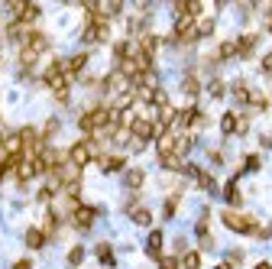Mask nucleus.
Instances as JSON below:
<instances>
[{
  "mask_svg": "<svg viewBox=\"0 0 272 269\" xmlns=\"http://www.w3.org/2000/svg\"><path fill=\"white\" fill-rule=\"evenodd\" d=\"M43 85L52 91V98L58 104H68V98H72V81L65 78V68H62V59H52L43 71Z\"/></svg>",
  "mask_w": 272,
  "mask_h": 269,
  "instance_id": "nucleus-2",
  "label": "nucleus"
},
{
  "mask_svg": "<svg viewBox=\"0 0 272 269\" xmlns=\"http://www.w3.org/2000/svg\"><path fill=\"white\" fill-rule=\"evenodd\" d=\"M97 165H100V172H107V175L127 172V156H123V152H104V156L97 159Z\"/></svg>",
  "mask_w": 272,
  "mask_h": 269,
  "instance_id": "nucleus-12",
  "label": "nucleus"
},
{
  "mask_svg": "<svg viewBox=\"0 0 272 269\" xmlns=\"http://www.w3.org/2000/svg\"><path fill=\"white\" fill-rule=\"evenodd\" d=\"M136 49H139V55H146V59H153L156 55V49H159V36L149 29V33H139L136 39Z\"/></svg>",
  "mask_w": 272,
  "mask_h": 269,
  "instance_id": "nucleus-18",
  "label": "nucleus"
},
{
  "mask_svg": "<svg viewBox=\"0 0 272 269\" xmlns=\"http://www.w3.org/2000/svg\"><path fill=\"white\" fill-rule=\"evenodd\" d=\"M207 91H211V98H224L227 94V85H224V81H220V78H211V85H207Z\"/></svg>",
  "mask_w": 272,
  "mask_h": 269,
  "instance_id": "nucleus-38",
  "label": "nucleus"
},
{
  "mask_svg": "<svg viewBox=\"0 0 272 269\" xmlns=\"http://www.w3.org/2000/svg\"><path fill=\"white\" fill-rule=\"evenodd\" d=\"M181 91H185V94H188L191 101H195V98L201 94V78L195 75V71H188V75L181 78Z\"/></svg>",
  "mask_w": 272,
  "mask_h": 269,
  "instance_id": "nucleus-23",
  "label": "nucleus"
},
{
  "mask_svg": "<svg viewBox=\"0 0 272 269\" xmlns=\"http://www.w3.org/2000/svg\"><path fill=\"white\" fill-rule=\"evenodd\" d=\"M249 133V113H237V137H246Z\"/></svg>",
  "mask_w": 272,
  "mask_h": 269,
  "instance_id": "nucleus-39",
  "label": "nucleus"
},
{
  "mask_svg": "<svg viewBox=\"0 0 272 269\" xmlns=\"http://www.w3.org/2000/svg\"><path fill=\"white\" fill-rule=\"evenodd\" d=\"M214 29H217V20H214V16H201L198 23H195V33H198V39H207V36H214Z\"/></svg>",
  "mask_w": 272,
  "mask_h": 269,
  "instance_id": "nucleus-25",
  "label": "nucleus"
},
{
  "mask_svg": "<svg viewBox=\"0 0 272 269\" xmlns=\"http://www.w3.org/2000/svg\"><path fill=\"white\" fill-rule=\"evenodd\" d=\"M7 13L13 23H23V26H33L39 16H43V10H39L36 4H26V0H10L7 4Z\"/></svg>",
  "mask_w": 272,
  "mask_h": 269,
  "instance_id": "nucleus-6",
  "label": "nucleus"
},
{
  "mask_svg": "<svg viewBox=\"0 0 272 269\" xmlns=\"http://www.w3.org/2000/svg\"><path fill=\"white\" fill-rule=\"evenodd\" d=\"M94 256H97V263H100V266H107V269H114V266H117V260H114V246H110L107 240H100V243L94 246Z\"/></svg>",
  "mask_w": 272,
  "mask_h": 269,
  "instance_id": "nucleus-19",
  "label": "nucleus"
},
{
  "mask_svg": "<svg viewBox=\"0 0 272 269\" xmlns=\"http://www.w3.org/2000/svg\"><path fill=\"white\" fill-rule=\"evenodd\" d=\"M230 94H234L237 104H249V94H253V88L246 85V78H237L234 85H230Z\"/></svg>",
  "mask_w": 272,
  "mask_h": 269,
  "instance_id": "nucleus-20",
  "label": "nucleus"
},
{
  "mask_svg": "<svg viewBox=\"0 0 272 269\" xmlns=\"http://www.w3.org/2000/svg\"><path fill=\"white\" fill-rule=\"evenodd\" d=\"M224 198H227L230 208H237V211H240V204H243V195H240V188H237V182H234V179L224 185Z\"/></svg>",
  "mask_w": 272,
  "mask_h": 269,
  "instance_id": "nucleus-26",
  "label": "nucleus"
},
{
  "mask_svg": "<svg viewBox=\"0 0 272 269\" xmlns=\"http://www.w3.org/2000/svg\"><path fill=\"white\" fill-rule=\"evenodd\" d=\"M162 243H165V234L162 230H159V227H156V230H149V237H146V256H149V260H162Z\"/></svg>",
  "mask_w": 272,
  "mask_h": 269,
  "instance_id": "nucleus-15",
  "label": "nucleus"
},
{
  "mask_svg": "<svg viewBox=\"0 0 272 269\" xmlns=\"http://www.w3.org/2000/svg\"><path fill=\"white\" fill-rule=\"evenodd\" d=\"M214 269H234V263H227V260H224V263H217Z\"/></svg>",
  "mask_w": 272,
  "mask_h": 269,
  "instance_id": "nucleus-46",
  "label": "nucleus"
},
{
  "mask_svg": "<svg viewBox=\"0 0 272 269\" xmlns=\"http://www.w3.org/2000/svg\"><path fill=\"white\" fill-rule=\"evenodd\" d=\"M175 140H178L175 130H165V133H159V137H156V152H159V159L175 156Z\"/></svg>",
  "mask_w": 272,
  "mask_h": 269,
  "instance_id": "nucleus-16",
  "label": "nucleus"
},
{
  "mask_svg": "<svg viewBox=\"0 0 272 269\" xmlns=\"http://www.w3.org/2000/svg\"><path fill=\"white\" fill-rule=\"evenodd\" d=\"M240 260H243V253H240V250H234V253H230V260H227V263H234V266H237Z\"/></svg>",
  "mask_w": 272,
  "mask_h": 269,
  "instance_id": "nucleus-44",
  "label": "nucleus"
},
{
  "mask_svg": "<svg viewBox=\"0 0 272 269\" xmlns=\"http://www.w3.org/2000/svg\"><path fill=\"white\" fill-rule=\"evenodd\" d=\"M143 182H146V172L143 169H127L123 172V185H127L130 191H139V188H143Z\"/></svg>",
  "mask_w": 272,
  "mask_h": 269,
  "instance_id": "nucleus-22",
  "label": "nucleus"
},
{
  "mask_svg": "<svg viewBox=\"0 0 272 269\" xmlns=\"http://www.w3.org/2000/svg\"><path fill=\"white\" fill-rule=\"evenodd\" d=\"M36 175H43V165H39V156H19V165H16V172H13V179L16 185L23 188L26 182H33Z\"/></svg>",
  "mask_w": 272,
  "mask_h": 269,
  "instance_id": "nucleus-8",
  "label": "nucleus"
},
{
  "mask_svg": "<svg viewBox=\"0 0 272 269\" xmlns=\"http://www.w3.org/2000/svg\"><path fill=\"white\" fill-rule=\"evenodd\" d=\"M127 214H130V221L139 224V227H153V211L146 208V204H139V201H130L127 204Z\"/></svg>",
  "mask_w": 272,
  "mask_h": 269,
  "instance_id": "nucleus-14",
  "label": "nucleus"
},
{
  "mask_svg": "<svg viewBox=\"0 0 272 269\" xmlns=\"http://www.w3.org/2000/svg\"><path fill=\"white\" fill-rule=\"evenodd\" d=\"M217 62H227V59H237V39H227V43L217 46Z\"/></svg>",
  "mask_w": 272,
  "mask_h": 269,
  "instance_id": "nucleus-28",
  "label": "nucleus"
},
{
  "mask_svg": "<svg viewBox=\"0 0 272 269\" xmlns=\"http://www.w3.org/2000/svg\"><path fill=\"white\" fill-rule=\"evenodd\" d=\"M181 269H201V253L198 250L181 253Z\"/></svg>",
  "mask_w": 272,
  "mask_h": 269,
  "instance_id": "nucleus-33",
  "label": "nucleus"
},
{
  "mask_svg": "<svg viewBox=\"0 0 272 269\" xmlns=\"http://www.w3.org/2000/svg\"><path fill=\"white\" fill-rule=\"evenodd\" d=\"M100 214V208H94V204H78V208L72 211V217H68V224L75 227V230H91L94 227V217Z\"/></svg>",
  "mask_w": 272,
  "mask_h": 269,
  "instance_id": "nucleus-9",
  "label": "nucleus"
},
{
  "mask_svg": "<svg viewBox=\"0 0 272 269\" xmlns=\"http://www.w3.org/2000/svg\"><path fill=\"white\" fill-rule=\"evenodd\" d=\"M85 10L104 16V20H114V16L123 13V4H120V0H97V4H85Z\"/></svg>",
  "mask_w": 272,
  "mask_h": 269,
  "instance_id": "nucleus-10",
  "label": "nucleus"
},
{
  "mask_svg": "<svg viewBox=\"0 0 272 269\" xmlns=\"http://www.w3.org/2000/svg\"><path fill=\"white\" fill-rule=\"evenodd\" d=\"M220 133H224V137H237V113L234 110H227L224 117H220Z\"/></svg>",
  "mask_w": 272,
  "mask_h": 269,
  "instance_id": "nucleus-29",
  "label": "nucleus"
},
{
  "mask_svg": "<svg viewBox=\"0 0 272 269\" xmlns=\"http://www.w3.org/2000/svg\"><path fill=\"white\" fill-rule=\"evenodd\" d=\"M256 240H269V237H272V224H266V227H256Z\"/></svg>",
  "mask_w": 272,
  "mask_h": 269,
  "instance_id": "nucleus-41",
  "label": "nucleus"
},
{
  "mask_svg": "<svg viewBox=\"0 0 272 269\" xmlns=\"http://www.w3.org/2000/svg\"><path fill=\"white\" fill-rule=\"evenodd\" d=\"M81 260H85V246L75 243L72 250H68V266H81Z\"/></svg>",
  "mask_w": 272,
  "mask_h": 269,
  "instance_id": "nucleus-37",
  "label": "nucleus"
},
{
  "mask_svg": "<svg viewBox=\"0 0 272 269\" xmlns=\"http://www.w3.org/2000/svg\"><path fill=\"white\" fill-rule=\"evenodd\" d=\"M23 240H26V246H29V250H43V246L49 243V237L43 234V227H29Z\"/></svg>",
  "mask_w": 272,
  "mask_h": 269,
  "instance_id": "nucleus-21",
  "label": "nucleus"
},
{
  "mask_svg": "<svg viewBox=\"0 0 272 269\" xmlns=\"http://www.w3.org/2000/svg\"><path fill=\"white\" fill-rule=\"evenodd\" d=\"M85 65H88V52H75L72 59H62V68H65V78L68 81H75L78 75H81Z\"/></svg>",
  "mask_w": 272,
  "mask_h": 269,
  "instance_id": "nucleus-13",
  "label": "nucleus"
},
{
  "mask_svg": "<svg viewBox=\"0 0 272 269\" xmlns=\"http://www.w3.org/2000/svg\"><path fill=\"white\" fill-rule=\"evenodd\" d=\"M256 49H259V33H243L237 39V59H243V62H249L256 55Z\"/></svg>",
  "mask_w": 272,
  "mask_h": 269,
  "instance_id": "nucleus-11",
  "label": "nucleus"
},
{
  "mask_svg": "<svg viewBox=\"0 0 272 269\" xmlns=\"http://www.w3.org/2000/svg\"><path fill=\"white\" fill-rule=\"evenodd\" d=\"M159 269H181V260L178 256H162V260H159Z\"/></svg>",
  "mask_w": 272,
  "mask_h": 269,
  "instance_id": "nucleus-40",
  "label": "nucleus"
},
{
  "mask_svg": "<svg viewBox=\"0 0 272 269\" xmlns=\"http://www.w3.org/2000/svg\"><path fill=\"white\" fill-rule=\"evenodd\" d=\"M195 23H198V20H191V16H178L175 26H172V36H169V43H172V46H191V43L198 39Z\"/></svg>",
  "mask_w": 272,
  "mask_h": 269,
  "instance_id": "nucleus-7",
  "label": "nucleus"
},
{
  "mask_svg": "<svg viewBox=\"0 0 272 269\" xmlns=\"http://www.w3.org/2000/svg\"><path fill=\"white\" fill-rule=\"evenodd\" d=\"M13 269H33V260H16Z\"/></svg>",
  "mask_w": 272,
  "mask_h": 269,
  "instance_id": "nucleus-43",
  "label": "nucleus"
},
{
  "mask_svg": "<svg viewBox=\"0 0 272 269\" xmlns=\"http://www.w3.org/2000/svg\"><path fill=\"white\" fill-rule=\"evenodd\" d=\"M191 146H195V137H191V133H178V140H175V156L185 159L188 152H191Z\"/></svg>",
  "mask_w": 272,
  "mask_h": 269,
  "instance_id": "nucleus-27",
  "label": "nucleus"
},
{
  "mask_svg": "<svg viewBox=\"0 0 272 269\" xmlns=\"http://www.w3.org/2000/svg\"><path fill=\"white\" fill-rule=\"evenodd\" d=\"M178 201H181V191H175V195H169V198H165V204H162V217H165V221H172V217H175Z\"/></svg>",
  "mask_w": 272,
  "mask_h": 269,
  "instance_id": "nucleus-32",
  "label": "nucleus"
},
{
  "mask_svg": "<svg viewBox=\"0 0 272 269\" xmlns=\"http://www.w3.org/2000/svg\"><path fill=\"white\" fill-rule=\"evenodd\" d=\"M204 127H207V113H204V110H195V117H191V127H188V133L195 137V133H198V130H204Z\"/></svg>",
  "mask_w": 272,
  "mask_h": 269,
  "instance_id": "nucleus-35",
  "label": "nucleus"
},
{
  "mask_svg": "<svg viewBox=\"0 0 272 269\" xmlns=\"http://www.w3.org/2000/svg\"><path fill=\"white\" fill-rule=\"evenodd\" d=\"M156 137H159L156 120L146 117V113H139V117L133 120V127H130V140H127V143H130V152H143Z\"/></svg>",
  "mask_w": 272,
  "mask_h": 269,
  "instance_id": "nucleus-3",
  "label": "nucleus"
},
{
  "mask_svg": "<svg viewBox=\"0 0 272 269\" xmlns=\"http://www.w3.org/2000/svg\"><path fill=\"white\" fill-rule=\"evenodd\" d=\"M253 269H272V263H266V260H263V263H256Z\"/></svg>",
  "mask_w": 272,
  "mask_h": 269,
  "instance_id": "nucleus-47",
  "label": "nucleus"
},
{
  "mask_svg": "<svg viewBox=\"0 0 272 269\" xmlns=\"http://www.w3.org/2000/svg\"><path fill=\"white\" fill-rule=\"evenodd\" d=\"M207 156H211V162H214V165H220V162H224V156H220V149H211Z\"/></svg>",
  "mask_w": 272,
  "mask_h": 269,
  "instance_id": "nucleus-42",
  "label": "nucleus"
},
{
  "mask_svg": "<svg viewBox=\"0 0 272 269\" xmlns=\"http://www.w3.org/2000/svg\"><path fill=\"white\" fill-rule=\"evenodd\" d=\"M81 39H85V46H100V43H107V39H110V20L97 16V13H88L85 29H81Z\"/></svg>",
  "mask_w": 272,
  "mask_h": 269,
  "instance_id": "nucleus-5",
  "label": "nucleus"
},
{
  "mask_svg": "<svg viewBox=\"0 0 272 269\" xmlns=\"http://www.w3.org/2000/svg\"><path fill=\"white\" fill-rule=\"evenodd\" d=\"M172 101H169V94H165V88H156L153 91V101H149V107H156V110H162V107H169Z\"/></svg>",
  "mask_w": 272,
  "mask_h": 269,
  "instance_id": "nucleus-34",
  "label": "nucleus"
},
{
  "mask_svg": "<svg viewBox=\"0 0 272 269\" xmlns=\"http://www.w3.org/2000/svg\"><path fill=\"white\" fill-rule=\"evenodd\" d=\"M55 133H58V120L52 117V120H46V127L39 130V137H43V143L49 146V137H55Z\"/></svg>",
  "mask_w": 272,
  "mask_h": 269,
  "instance_id": "nucleus-36",
  "label": "nucleus"
},
{
  "mask_svg": "<svg viewBox=\"0 0 272 269\" xmlns=\"http://www.w3.org/2000/svg\"><path fill=\"white\" fill-rule=\"evenodd\" d=\"M195 182H198L204 191H211V195H217V191H220V188H217V182H214V175H211V172H204V169H201V172L195 175Z\"/></svg>",
  "mask_w": 272,
  "mask_h": 269,
  "instance_id": "nucleus-30",
  "label": "nucleus"
},
{
  "mask_svg": "<svg viewBox=\"0 0 272 269\" xmlns=\"http://www.w3.org/2000/svg\"><path fill=\"white\" fill-rule=\"evenodd\" d=\"M249 110H256V113H263V110H269V98L263 94V91H253L249 94V104H246Z\"/></svg>",
  "mask_w": 272,
  "mask_h": 269,
  "instance_id": "nucleus-31",
  "label": "nucleus"
},
{
  "mask_svg": "<svg viewBox=\"0 0 272 269\" xmlns=\"http://www.w3.org/2000/svg\"><path fill=\"white\" fill-rule=\"evenodd\" d=\"M263 146H266V149H272V133H266V137H263Z\"/></svg>",
  "mask_w": 272,
  "mask_h": 269,
  "instance_id": "nucleus-45",
  "label": "nucleus"
},
{
  "mask_svg": "<svg viewBox=\"0 0 272 269\" xmlns=\"http://www.w3.org/2000/svg\"><path fill=\"white\" fill-rule=\"evenodd\" d=\"M220 221H224L227 230H234V234H246V237H253L256 234V217L253 214H243V211H237V208H224L220 211Z\"/></svg>",
  "mask_w": 272,
  "mask_h": 269,
  "instance_id": "nucleus-4",
  "label": "nucleus"
},
{
  "mask_svg": "<svg viewBox=\"0 0 272 269\" xmlns=\"http://www.w3.org/2000/svg\"><path fill=\"white\" fill-rule=\"evenodd\" d=\"M207 217H211V211H204L198 217V224H195V234H198V240H201V250H214V237H211V230H207Z\"/></svg>",
  "mask_w": 272,
  "mask_h": 269,
  "instance_id": "nucleus-17",
  "label": "nucleus"
},
{
  "mask_svg": "<svg viewBox=\"0 0 272 269\" xmlns=\"http://www.w3.org/2000/svg\"><path fill=\"white\" fill-rule=\"evenodd\" d=\"M49 52V36L43 33V29H33V33L26 36V43L16 49V62H19V75L29 78V71H33V65L39 62V55Z\"/></svg>",
  "mask_w": 272,
  "mask_h": 269,
  "instance_id": "nucleus-1",
  "label": "nucleus"
},
{
  "mask_svg": "<svg viewBox=\"0 0 272 269\" xmlns=\"http://www.w3.org/2000/svg\"><path fill=\"white\" fill-rule=\"evenodd\" d=\"M259 165H263V159H259L256 152H246V156H243V165H240V169L234 172V182L240 179V175H246V172H256Z\"/></svg>",
  "mask_w": 272,
  "mask_h": 269,
  "instance_id": "nucleus-24",
  "label": "nucleus"
}]
</instances>
